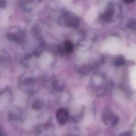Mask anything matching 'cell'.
I'll return each instance as SVG.
<instances>
[{
    "instance_id": "obj_6",
    "label": "cell",
    "mask_w": 136,
    "mask_h": 136,
    "mask_svg": "<svg viewBox=\"0 0 136 136\" xmlns=\"http://www.w3.org/2000/svg\"><path fill=\"white\" fill-rule=\"evenodd\" d=\"M42 107V105L41 102H40L39 101H36L33 105V108L35 109H40Z\"/></svg>"
},
{
    "instance_id": "obj_8",
    "label": "cell",
    "mask_w": 136,
    "mask_h": 136,
    "mask_svg": "<svg viewBox=\"0 0 136 136\" xmlns=\"http://www.w3.org/2000/svg\"><path fill=\"white\" fill-rule=\"evenodd\" d=\"M116 64H122V63H123V60L121 59H119L116 60Z\"/></svg>"
},
{
    "instance_id": "obj_2",
    "label": "cell",
    "mask_w": 136,
    "mask_h": 136,
    "mask_svg": "<svg viewBox=\"0 0 136 136\" xmlns=\"http://www.w3.org/2000/svg\"><path fill=\"white\" fill-rule=\"evenodd\" d=\"M104 120L108 125H114L118 123V119L112 112L108 111L104 115Z\"/></svg>"
},
{
    "instance_id": "obj_9",
    "label": "cell",
    "mask_w": 136,
    "mask_h": 136,
    "mask_svg": "<svg viewBox=\"0 0 136 136\" xmlns=\"http://www.w3.org/2000/svg\"><path fill=\"white\" fill-rule=\"evenodd\" d=\"M135 0H124V1L126 3H131L132 2H133Z\"/></svg>"
},
{
    "instance_id": "obj_1",
    "label": "cell",
    "mask_w": 136,
    "mask_h": 136,
    "mask_svg": "<svg viewBox=\"0 0 136 136\" xmlns=\"http://www.w3.org/2000/svg\"><path fill=\"white\" fill-rule=\"evenodd\" d=\"M56 119L60 124H65L68 120V114L66 110L63 108L58 110L56 113Z\"/></svg>"
},
{
    "instance_id": "obj_3",
    "label": "cell",
    "mask_w": 136,
    "mask_h": 136,
    "mask_svg": "<svg viewBox=\"0 0 136 136\" xmlns=\"http://www.w3.org/2000/svg\"><path fill=\"white\" fill-rule=\"evenodd\" d=\"M79 19L72 16H66L65 18V24L69 27H76L79 25Z\"/></svg>"
},
{
    "instance_id": "obj_4",
    "label": "cell",
    "mask_w": 136,
    "mask_h": 136,
    "mask_svg": "<svg viewBox=\"0 0 136 136\" xmlns=\"http://www.w3.org/2000/svg\"><path fill=\"white\" fill-rule=\"evenodd\" d=\"M114 8L113 6H109L108 8L106 10V11L103 14L102 18L103 20L106 22L111 21L114 15Z\"/></svg>"
},
{
    "instance_id": "obj_7",
    "label": "cell",
    "mask_w": 136,
    "mask_h": 136,
    "mask_svg": "<svg viewBox=\"0 0 136 136\" xmlns=\"http://www.w3.org/2000/svg\"><path fill=\"white\" fill-rule=\"evenodd\" d=\"M128 27L129 28L134 29L136 27V21L134 20H131L128 24Z\"/></svg>"
},
{
    "instance_id": "obj_5",
    "label": "cell",
    "mask_w": 136,
    "mask_h": 136,
    "mask_svg": "<svg viewBox=\"0 0 136 136\" xmlns=\"http://www.w3.org/2000/svg\"><path fill=\"white\" fill-rule=\"evenodd\" d=\"M65 50L67 53H71L73 50V46L70 41H66L65 43Z\"/></svg>"
}]
</instances>
